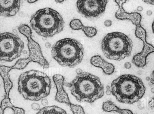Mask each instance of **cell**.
<instances>
[{"mask_svg": "<svg viewBox=\"0 0 154 114\" xmlns=\"http://www.w3.org/2000/svg\"><path fill=\"white\" fill-rule=\"evenodd\" d=\"M45 45L46 48L48 49L50 48L51 46V44L48 42H46L45 44Z\"/></svg>", "mask_w": 154, "mask_h": 114, "instance_id": "31", "label": "cell"}, {"mask_svg": "<svg viewBox=\"0 0 154 114\" xmlns=\"http://www.w3.org/2000/svg\"><path fill=\"white\" fill-rule=\"evenodd\" d=\"M112 24V21L110 20H106L104 22V25L106 27H109Z\"/></svg>", "mask_w": 154, "mask_h": 114, "instance_id": "25", "label": "cell"}, {"mask_svg": "<svg viewBox=\"0 0 154 114\" xmlns=\"http://www.w3.org/2000/svg\"><path fill=\"white\" fill-rule=\"evenodd\" d=\"M37 0H27V2L29 3H33L36 2Z\"/></svg>", "mask_w": 154, "mask_h": 114, "instance_id": "34", "label": "cell"}, {"mask_svg": "<svg viewBox=\"0 0 154 114\" xmlns=\"http://www.w3.org/2000/svg\"><path fill=\"white\" fill-rule=\"evenodd\" d=\"M36 114H67L63 109L55 106H46L41 109Z\"/></svg>", "mask_w": 154, "mask_h": 114, "instance_id": "15", "label": "cell"}, {"mask_svg": "<svg viewBox=\"0 0 154 114\" xmlns=\"http://www.w3.org/2000/svg\"><path fill=\"white\" fill-rule=\"evenodd\" d=\"M42 104L43 106H46L48 104V101L46 99H43L41 101Z\"/></svg>", "mask_w": 154, "mask_h": 114, "instance_id": "28", "label": "cell"}, {"mask_svg": "<svg viewBox=\"0 0 154 114\" xmlns=\"http://www.w3.org/2000/svg\"><path fill=\"white\" fill-rule=\"evenodd\" d=\"M42 38H43V39H42L43 40H46V38L44 37H43Z\"/></svg>", "mask_w": 154, "mask_h": 114, "instance_id": "39", "label": "cell"}, {"mask_svg": "<svg viewBox=\"0 0 154 114\" xmlns=\"http://www.w3.org/2000/svg\"><path fill=\"white\" fill-rule=\"evenodd\" d=\"M90 63L94 66L101 68L106 75H111L115 71L114 65L106 61L99 55L92 56L90 59Z\"/></svg>", "mask_w": 154, "mask_h": 114, "instance_id": "13", "label": "cell"}, {"mask_svg": "<svg viewBox=\"0 0 154 114\" xmlns=\"http://www.w3.org/2000/svg\"><path fill=\"white\" fill-rule=\"evenodd\" d=\"M18 90L26 99L38 101L49 94L51 82L45 73L30 70L21 74L18 80Z\"/></svg>", "mask_w": 154, "mask_h": 114, "instance_id": "2", "label": "cell"}, {"mask_svg": "<svg viewBox=\"0 0 154 114\" xmlns=\"http://www.w3.org/2000/svg\"><path fill=\"white\" fill-rule=\"evenodd\" d=\"M10 108L13 110L14 114H24V111L22 108L16 107L13 105Z\"/></svg>", "mask_w": 154, "mask_h": 114, "instance_id": "21", "label": "cell"}, {"mask_svg": "<svg viewBox=\"0 0 154 114\" xmlns=\"http://www.w3.org/2000/svg\"><path fill=\"white\" fill-rule=\"evenodd\" d=\"M146 14L147 16H150L152 14V12L150 10H148L147 11Z\"/></svg>", "mask_w": 154, "mask_h": 114, "instance_id": "33", "label": "cell"}, {"mask_svg": "<svg viewBox=\"0 0 154 114\" xmlns=\"http://www.w3.org/2000/svg\"><path fill=\"white\" fill-rule=\"evenodd\" d=\"M71 94L79 102L92 104L104 93L103 85L97 76L87 72L77 74L70 82H64Z\"/></svg>", "mask_w": 154, "mask_h": 114, "instance_id": "1", "label": "cell"}, {"mask_svg": "<svg viewBox=\"0 0 154 114\" xmlns=\"http://www.w3.org/2000/svg\"><path fill=\"white\" fill-rule=\"evenodd\" d=\"M115 2L119 7L115 13L116 18L121 20H130L136 26L135 32V36L143 41V46L141 51L135 55L132 61V62L137 67L143 68L146 64L147 56L151 53L154 52V47L146 41V31L140 24L141 16L137 12L128 13L125 10L123 5L126 2V0H115Z\"/></svg>", "mask_w": 154, "mask_h": 114, "instance_id": "5", "label": "cell"}, {"mask_svg": "<svg viewBox=\"0 0 154 114\" xmlns=\"http://www.w3.org/2000/svg\"><path fill=\"white\" fill-rule=\"evenodd\" d=\"M82 30L85 35L89 38H92L94 36L97 32L96 28L93 27L84 26Z\"/></svg>", "mask_w": 154, "mask_h": 114, "instance_id": "18", "label": "cell"}, {"mask_svg": "<svg viewBox=\"0 0 154 114\" xmlns=\"http://www.w3.org/2000/svg\"><path fill=\"white\" fill-rule=\"evenodd\" d=\"M0 35V60L10 62L19 57L24 47L21 39L9 32Z\"/></svg>", "mask_w": 154, "mask_h": 114, "instance_id": "9", "label": "cell"}, {"mask_svg": "<svg viewBox=\"0 0 154 114\" xmlns=\"http://www.w3.org/2000/svg\"><path fill=\"white\" fill-rule=\"evenodd\" d=\"M150 90L152 93H154V87L152 88Z\"/></svg>", "mask_w": 154, "mask_h": 114, "instance_id": "38", "label": "cell"}, {"mask_svg": "<svg viewBox=\"0 0 154 114\" xmlns=\"http://www.w3.org/2000/svg\"><path fill=\"white\" fill-rule=\"evenodd\" d=\"M111 87L112 94L119 102L129 104L138 101L146 90L142 80L131 74L119 76L112 82Z\"/></svg>", "mask_w": 154, "mask_h": 114, "instance_id": "3", "label": "cell"}, {"mask_svg": "<svg viewBox=\"0 0 154 114\" xmlns=\"http://www.w3.org/2000/svg\"><path fill=\"white\" fill-rule=\"evenodd\" d=\"M149 105L150 107L154 108V98H152L149 101Z\"/></svg>", "mask_w": 154, "mask_h": 114, "instance_id": "26", "label": "cell"}, {"mask_svg": "<svg viewBox=\"0 0 154 114\" xmlns=\"http://www.w3.org/2000/svg\"><path fill=\"white\" fill-rule=\"evenodd\" d=\"M10 67L5 66H1L0 67V75L2 77L4 83V87L5 95L2 101L8 102L10 101L9 97L10 91L13 86L12 83L10 80L8 73L11 70Z\"/></svg>", "mask_w": 154, "mask_h": 114, "instance_id": "14", "label": "cell"}, {"mask_svg": "<svg viewBox=\"0 0 154 114\" xmlns=\"http://www.w3.org/2000/svg\"><path fill=\"white\" fill-rule=\"evenodd\" d=\"M69 26L73 30H79L82 29L84 26L80 20L74 19L70 22Z\"/></svg>", "mask_w": 154, "mask_h": 114, "instance_id": "17", "label": "cell"}, {"mask_svg": "<svg viewBox=\"0 0 154 114\" xmlns=\"http://www.w3.org/2000/svg\"><path fill=\"white\" fill-rule=\"evenodd\" d=\"M55 1L57 3H60L64 1V0H55Z\"/></svg>", "mask_w": 154, "mask_h": 114, "instance_id": "36", "label": "cell"}, {"mask_svg": "<svg viewBox=\"0 0 154 114\" xmlns=\"http://www.w3.org/2000/svg\"><path fill=\"white\" fill-rule=\"evenodd\" d=\"M144 2L148 4H154V0H143Z\"/></svg>", "mask_w": 154, "mask_h": 114, "instance_id": "29", "label": "cell"}, {"mask_svg": "<svg viewBox=\"0 0 154 114\" xmlns=\"http://www.w3.org/2000/svg\"><path fill=\"white\" fill-rule=\"evenodd\" d=\"M20 0H0V15L5 17L14 16L19 10Z\"/></svg>", "mask_w": 154, "mask_h": 114, "instance_id": "12", "label": "cell"}, {"mask_svg": "<svg viewBox=\"0 0 154 114\" xmlns=\"http://www.w3.org/2000/svg\"><path fill=\"white\" fill-rule=\"evenodd\" d=\"M131 64L129 62H126L124 64V67L127 69H129L131 67Z\"/></svg>", "mask_w": 154, "mask_h": 114, "instance_id": "27", "label": "cell"}, {"mask_svg": "<svg viewBox=\"0 0 154 114\" xmlns=\"http://www.w3.org/2000/svg\"><path fill=\"white\" fill-rule=\"evenodd\" d=\"M150 78V82L154 86V70L151 74Z\"/></svg>", "mask_w": 154, "mask_h": 114, "instance_id": "24", "label": "cell"}, {"mask_svg": "<svg viewBox=\"0 0 154 114\" xmlns=\"http://www.w3.org/2000/svg\"><path fill=\"white\" fill-rule=\"evenodd\" d=\"M137 10L138 11H141L143 10V8L142 6H139L137 7Z\"/></svg>", "mask_w": 154, "mask_h": 114, "instance_id": "32", "label": "cell"}, {"mask_svg": "<svg viewBox=\"0 0 154 114\" xmlns=\"http://www.w3.org/2000/svg\"><path fill=\"white\" fill-rule=\"evenodd\" d=\"M101 45L102 51L106 58L120 61L130 56L133 43L126 35L114 32L106 34L102 39Z\"/></svg>", "mask_w": 154, "mask_h": 114, "instance_id": "7", "label": "cell"}, {"mask_svg": "<svg viewBox=\"0 0 154 114\" xmlns=\"http://www.w3.org/2000/svg\"><path fill=\"white\" fill-rule=\"evenodd\" d=\"M73 114H85L83 108L80 105L71 104L69 106Z\"/></svg>", "mask_w": 154, "mask_h": 114, "instance_id": "19", "label": "cell"}, {"mask_svg": "<svg viewBox=\"0 0 154 114\" xmlns=\"http://www.w3.org/2000/svg\"><path fill=\"white\" fill-rule=\"evenodd\" d=\"M30 23L38 35L46 38L52 37L61 32L64 25L60 14L49 8L37 11L31 17Z\"/></svg>", "mask_w": 154, "mask_h": 114, "instance_id": "4", "label": "cell"}, {"mask_svg": "<svg viewBox=\"0 0 154 114\" xmlns=\"http://www.w3.org/2000/svg\"><path fill=\"white\" fill-rule=\"evenodd\" d=\"M75 72L77 74H79L82 73L83 71L82 69L80 68H77L75 70Z\"/></svg>", "mask_w": 154, "mask_h": 114, "instance_id": "30", "label": "cell"}, {"mask_svg": "<svg viewBox=\"0 0 154 114\" xmlns=\"http://www.w3.org/2000/svg\"><path fill=\"white\" fill-rule=\"evenodd\" d=\"M152 32L154 34V20H153L152 24Z\"/></svg>", "mask_w": 154, "mask_h": 114, "instance_id": "35", "label": "cell"}, {"mask_svg": "<svg viewBox=\"0 0 154 114\" xmlns=\"http://www.w3.org/2000/svg\"><path fill=\"white\" fill-rule=\"evenodd\" d=\"M115 104L111 100H108L104 102L102 105V110L106 112H115L116 107Z\"/></svg>", "mask_w": 154, "mask_h": 114, "instance_id": "16", "label": "cell"}, {"mask_svg": "<svg viewBox=\"0 0 154 114\" xmlns=\"http://www.w3.org/2000/svg\"><path fill=\"white\" fill-rule=\"evenodd\" d=\"M31 108L35 110H39L41 109L39 105L35 103H33L31 104Z\"/></svg>", "mask_w": 154, "mask_h": 114, "instance_id": "22", "label": "cell"}, {"mask_svg": "<svg viewBox=\"0 0 154 114\" xmlns=\"http://www.w3.org/2000/svg\"><path fill=\"white\" fill-rule=\"evenodd\" d=\"M52 58L60 65L73 68L82 61L84 51L82 45L75 39L66 38L52 46Z\"/></svg>", "mask_w": 154, "mask_h": 114, "instance_id": "6", "label": "cell"}, {"mask_svg": "<svg viewBox=\"0 0 154 114\" xmlns=\"http://www.w3.org/2000/svg\"><path fill=\"white\" fill-rule=\"evenodd\" d=\"M53 79L57 89V94L55 96V100L58 102L65 103L69 106L72 103L63 87L64 82V77L60 74H56L53 76Z\"/></svg>", "mask_w": 154, "mask_h": 114, "instance_id": "11", "label": "cell"}, {"mask_svg": "<svg viewBox=\"0 0 154 114\" xmlns=\"http://www.w3.org/2000/svg\"><path fill=\"white\" fill-rule=\"evenodd\" d=\"M120 114H134L131 111L127 109H121L117 107L115 111Z\"/></svg>", "mask_w": 154, "mask_h": 114, "instance_id": "20", "label": "cell"}, {"mask_svg": "<svg viewBox=\"0 0 154 114\" xmlns=\"http://www.w3.org/2000/svg\"><path fill=\"white\" fill-rule=\"evenodd\" d=\"M150 80V77H149V76H147L146 78V80L147 81H149V80Z\"/></svg>", "mask_w": 154, "mask_h": 114, "instance_id": "37", "label": "cell"}, {"mask_svg": "<svg viewBox=\"0 0 154 114\" xmlns=\"http://www.w3.org/2000/svg\"><path fill=\"white\" fill-rule=\"evenodd\" d=\"M107 3L106 0H80L77 1L76 6L80 14L88 18H94L104 12Z\"/></svg>", "mask_w": 154, "mask_h": 114, "instance_id": "10", "label": "cell"}, {"mask_svg": "<svg viewBox=\"0 0 154 114\" xmlns=\"http://www.w3.org/2000/svg\"><path fill=\"white\" fill-rule=\"evenodd\" d=\"M18 30L27 39L28 47L29 51L28 57L18 60L20 66L23 69L29 63L33 62L38 63L44 68H48L49 63L43 57L40 46L32 38V33L30 28L27 24H22L19 26Z\"/></svg>", "mask_w": 154, "mask_h": 114, "instance_id": "8", "label": "cell"}, {"mask_svg": "<svg viewBox=\"0 0 154 114\" xmlns=\"http://www.w3.org/2000/svg\"><path fill=\"white\" fill-rule=\"evenodd\" d=\"M106 94L108 95H110L112 94L111 88L110 86L109 85L106 86Z\"/></svg>", "mask_w": 154, "mask_h": 114, "instance_id": "23", "label": "cell"}]
</instances>
